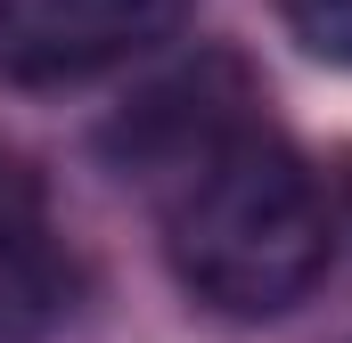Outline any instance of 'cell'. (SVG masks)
<instances>
[{"instance_id":"1","label":"cell","mask_w":352,"mask_h":343,"mask_svg":"<svg viewBox=\"0 0 352 343\" xmlns=\"http://www.w3.org/2000/svg\"><path fill=\"white\" fill-rule=\"evenodd\" d=\"M164 246L197 303L230 319H278L311 303V286L328 278L336 213L278 139L238 131L164 196Z\"/></svg>"},{"instance_id":"2","label":"cell","mask_w":352,"mask_h":343,"mask_svg":"<svg viewBox=\"0 0 352 343\" xmlns=\"http://www.w3.org/2000/svg\"><path fill=\"white\" fill-rule=\"evenodd\" d=\"M197 0H0V82L58 90L156 49Z\"/></svg>"},{"instance_id":"3","label":"cell","mask_w":352,"mask_h":343,"mask_svg":"<svg viewBox=\"0 0 352 343\" xmlns=\"http://www.w3.org/2000/svg\"><path fill=\"white\" fill-rule=\"evenodd\" d=\"M66 311V270L50 254L41 221L0 196V343H41Z\"/></svg>"},{"instance_id":"4","label":"cell","mask_w":352,"mask_h":343,"mask_svg":"<svg viewBox=\"0 0 352 343\" xmlns=\"http://www.w3.org/2000/svg\"><path fill=\"white\" fill-rule=\"evenodd\" d=\"M278 16L320 66H352V0H278Z\"/></svg>"}]
</instances>
